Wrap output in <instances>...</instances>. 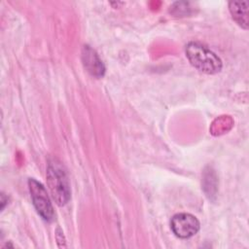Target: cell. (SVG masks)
<instances>
[{"instance_id": "obj_8", "label": "cell", "mask_w": 249, "mask_h": 249, "mask_svg": "<svg viewBox=\"0 0 249 249\" xmlns=\"http://www.w3.org/2000/svg\"><path fill=\"white\" fill-rule=\"evenodd\" d=\"M204 191H206V195L208 196H213L215 194V191H216V177H215V174L214 172L210 171H207L205 172L204 174Z\"/></svg>"}, {"instance_id": "obj_2", "label": "cell", "mask_w": 249, "mask_h": 249, "mask_svg": "<svg viewBox=\"0 0 249 249\" xmlns=\"http://www.w3.org/2000/svg\"><path fill=\"white\" fill-rule=\"evenodd\" d=\"M47 182L55 203L65 205L70 199V185L63 165L57 161H50L47 168Z\"/></svg>"}, {"instance_id": "obj_3", "label": "cell", "mask_w": 249, "mask_h": 249, "mask_svg": "<svg viewBox=\"0 0 249 249\" xmlns=\"http://www.w3.org/2000/svg\"><path fill=\"white\" fill-rule=\"evenodd\" d=\"M28 188L33 205L38 214L45 221L52 222L54 218V211L45 187L34 178H30L28 179Z\"/></svg>"}, {"instance_id": "obj_6", "label": "cell", "mask_w": 249, "mask_h": 249, "mask_svg": "<svg viewBox=\"0 0 249 249\" xmlns=\"http://www.w3.org/2000/svg\"><path fill=\"white\" fill-rule=\"evenodd\" d=\"M248 8L249 2L246 0L231 1L229 3V9L233 20L244 29H247L249 25Z\"/></svg>"}, {"instance_id": "obj_1", "label": "cell", "mask_w": 249, "mask_h": 249, "mask_svg": "<svg viewBox=\"0 0 249 249\" xmlns=\"http://www.w3.org/2000/svg\"><path fill=\"white\" fill-rule=\"evenodd\" d=\"M186 56L190 63L197 70L206 74H216L221 71L223 63L221 58L198 42H190L185 47Z\"/></svg>"}, {"instance_id": "obj_7", "label": "cell", "mask_w": 249, "mask_h": 249, "mask_svg": "<svg viewBox=\"0 0 249 249\" xmlns=\"http://www.w3.org/2000/svg\"><path fill=\"white\" fill-rule=\"evenodd\" d=\"M233 124V121L230 116H220L211 125L210 131L213 135H220L229 131Z\"/></svg>"}, {"instance_id": "obj_5", "label": "cell", "mask_w": 249, "mask_h": 249, "mask_svg": "<svg viewBox=\"0 0 249 249\" xmlns=\"http://www.w3.org/2000/svg\"><path fill=\"white\" fill-rule=\"evenodd\" d=\"M82 61L87 71L96 78L103 77L105 66L98 56L97 53L88 45H85L82 50Z\"/></svg>"}, {"instance_id": "obj_4", "label": "cell", "mask_w": 249, "mask_h": 249, "mask_svg": "<svg viewBox=\"0 0 249 249\" xmlns=\"http://www.w3.org/2000/svg\"><path fill=\"white\" fill-rule=\"evenodd\" d=\"M170 227L179 238H189L199 230V221L190 213H179L172 217Z\"/></svg>"}]
</instances>
